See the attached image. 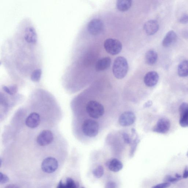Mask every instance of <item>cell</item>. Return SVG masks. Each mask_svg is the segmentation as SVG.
Instances as JSON below:
<instances>
[{"label":"cell","mask_w":188,"mask_h":188,"mask_svg":"<svg viewBox=\"0 0 188 188\" xmlns=\"http://www.w3.org/2000/svg\"><path fill=\"white\" fill-rule=\"evenodd\" d=\"M86 109L89 116L94 119L99 118L104 113L103 106L99 102L93 100L87 103Z\"/></svg>","instance_id":"7a4b0ae2"},{"label":"cell","mask_w":188,"mask_h":188,"mask_svg":"<svg viewBox=\"0 0 188 188\" xmlns=\"http://www.w3.org/2000/svg\"><path fill=\"white\" fill-rule=\"evenodd\" d=\"M123 137L125 143L127 144H130L131 142V139L128 135L126 133H124L123 134Z\"/></svg>","instance_id":"f1b7e54d"},{"label":"cell","mask_w":188,"mask_h":188,"mask_svg":"<svg viewBox=\"0 0 188 188\" xmlns=\"http://www.w3.org/2000/svg\"><path fill=\"white\" fill-rule=\"evenodd\" d=\"M152 104V102L151 101H148L145 104V107H149L151 106Z\"/></svg>","instance_id":"836d02e7"},{"label":"cell","mask_w":188,"mask_h":188,"mask_svg":"<svg viewBox=\"0 0 188 188\" xmlns=\"http://www.w3.org/2000/svg\"><path fill=\"white\" fill-rule=\"evenodd\" d=\"M135 120L136 116L133 112L126 111L121 115L119 119V122L121 126H128L132 125Z\"/></svg>","instance_id":"9c48e42d"},{"label":"cell","mask_w":188,"mask_h":188,"mask_svg":"<svg viewBox=\"0 0 188 188\" xmlns=\"http://www.w3.org/2000/svg\"><path fill=\"white\" fill-rule=\"evenodd\" d=\"M57 188H67L66 184L62 182V181H60L58 185Z\"/></svg>","instance_id":"4dcf8cb0"},{"label":"cell","mask_w":188,"mask_h":188,"mask_svg":"<svg viewBox=\"0 0 188 188\" xmlns=\"http://www.w3.org/2000/svg\"><path fill=\"white\" fill-rule=\"evenodd\" d=\"M159 76L157 72L152 71L148 72L144 77L145 84L148 87H153L157 84Z\"/></svg>","instance_id":"7c38bea8"},{"label":"cell","mask_w":188,"mask_h":188,"mask_svg":"<svg viewBox=\"0 0 188 188\" xmlns=\"http://www.w3.org/2000/svg\"><path fill=\"white\" fill-rule=\"evenodd\" d=\"M187 156H188V151L187 152Z\"/></svg>","instance_id":"d590c367"},{"label":"cell","mask_w":188,"mask_h":188,"mask_svg":"<svg viewBox=\"0 0 188 188\" xmlns=\"http://www.w3.org/2000/svg\"><path fill=\"white\" fill-rule=\"evenodd\" d=\"M9 181V177L7 175L1 172L0 173V183L1 185L5 184Z\"/></svg>","instance_id":"d4e9b609"},{"label":"cell","mask_w":188,"mask_h":188,"mask_svg":"<svg viewBox=\"0 0 188 188\" xmlns=\"http://www.w3.org/2000/svg\"><path fill=\"white\" fill-rule=\"evenodd\" d=\"M53 140V135L52 131L49 130H45L41 131L37 136L36 141L39 146L44 147L51 144Z\"/></svg>","instance_id":"8992f818"},{"label":"cell","mask_w":188,"mask_h":188,"mask_svg":"<svg viewBox=\"0 0 188 188\" xmlns=\"http://www.w3.org/2000/svg\"><path fill=\"white\" fill-rule=\"evenodd\" d=\"M175 177H176V178L180 179H181V177H182V176H181V175H179V174H178V173H176V174H175Z\"/></svg>","instance_id":"e575fe53"},{"label":"cell","mask_w":188,"mask_h":188,"mask_svg":"<svg viewBox=\"0 0 188 188\" xmlns=\"http://www.w3.org/2000/svg\"><path fill=\"white\" fill-rule=\"evenodd\" d=\"M179 22L182 24L187 23L188 22V14H185L181 16L180 18Z\"/></svg>","instance_id":"83f0119b"},{"label":"cell","mask_w":188,"mask_h":188,"mask_svg":"<svg viewBox=\"0 0 188 188\" xmlns=\"http://www.w3.org/2000/svg\"><path fill=\"white\" fill-rule=\"evenodd\" d=\"M179 111L180 118L179 124L183 127H188V103H183L180 106Z\"/></svg>","instance_id":"30bf717a"},{"label":"cell","mask_w":188,"mask_h":188,"mask_svg":"<svg viewBox=\"0 0 188 188\" xmlns=\"http://www.w3.org/2000/svg\"><path fill=\"white\" fill-rule=\"evenodd\" d=\"M58 166V161L56 159L53 157H48L43 161L41 168L45 173H52L57 170Z\"/></svg>","instance_id":"5b68a950"},{"label":"cell","mask_w":188,"mask_h":188,"mask_svg":"<svg viewBox=\"0 0 188 188\" xmlns=\"http://www.w3.org/2000/svg\"><path fill=\"white\" fill-rule=\"evenodd\" d=\"M158 55L153 50H150L146 54L145 60L146 63L150 65H152L157 61Z\"/></svg>","instance_id":"ac0fdd59"},{"label":"cell","mask_w":188,"mask_h":188,"mask_svg":"<svg viewBox=\"0 0 188 188\" xmlns=\"http://www.w3.org/2000/svg\"><path fill=\"white\" fill-rule=\"evenodd\" d=\"M132 4L131 0H119L117 2L116 7L121 12H125L130 9Z\"/></svg>","instance_id":"d6986e66"},{"label":"cell","mask_w":188,"mask_h":188,"mask_svg":"<svg viewBox=\"0 0 188 188\" xmlns=\"http://www.w3.org/2000/svg\"><path fill=\"white\" fill-rule=\"evenodd\" d=\"M177 38V35L174 31L171 30L166 33L162 41V45L164 47H170L175 42Z\"/></svg>","instance_id":"e0dca14e"},{"label":"cell","mask_w":188,"mask_h":188,"mask_svg":"<svg viewBox=\"0 0 188 188\" xmlns=\"http://www.w3.org/2000/svg\"><path fill=\"white\" fill-rule=\"evenodd\" d=\"M106 165L110 171L115 172L120 171L123 167L122 162L116 158H113L108 161L106 162Z\"/></svg>","instance_id":"9a60e30c"},{"label":"cell","mask_w":188,"mask_h":188,"mask_svg":"<svg viewBox=\"0 0 188 188\" xmlns=\"http://www.w3.org/2000/svg\"><path fill=\"white\" fill-rule=\"evenodd\" d=\"M104 29L103 23L99 19H94L89 23L87 30L91 34L96 35L101 33Z\"/></svg>","instance_id":"52a82bcc"},{"label":"cell","mask_w":188,"mask_h":188,"mask_svg":"<svg viewBox=\"0 0 188 188\" xmlns=\"http://www.w3.org/2000/svg\"><path fill=\"white\" fill-rule=\"evenodd\" d=\"M24 38L29 43L35 44L37 42V37L36 31L32 27H29L25 29Z\"/></svg>","instance_id":"4fadbf2b"},{"label":"cell","mask_w":188,"mask_h":188,"mask_svg":"<svg viewBox=\"0 0 188 188\" xmlns=\"http://www.w3.org/2000/svg\"><path fill=\"white\" fill-rule=\"evenodd\" d=\"M5 188H20L17 185L14 184H10L6 186Z\"/></svg>","instance_id":"d6a6232c"},{"label":"cell","mask_w":188,"mask_h":188,"mask_svg":"<svg viewBox=\"0 0 188 188\" xmlns=\"http://www.w3.org/2000/svg\"><path fill=\"white\" fill-rule=\"evenodd\" d=\"M3 89L4 91H5L8 94H9L10 95H12L11 91H10L9 87H7L4 86L3 87Z\"/></svg>","instance_id":"1f68e13d"},{"label":"cell","mask_w":188,"mask_h":188,"mask_svg":"<svg viewBox=\"0 0 188 188\" xmlns=\"http://www.w3.org/2000/svg\"><path fill=\"white\" fill-rule=\"evenodd\" d=\"M180 180L181 179H177L176 177L174 178V177L171 176L170 175H167V176L165 177L164 180L165 182L175 183L177 182Z\"/></svg>","instance_id":"cb8c5ba5"},{"label":"cell","mask_w":188,"mask_h":188,"mask_svg":"<svg viewBox=\"0 0 188 188\" xmlns=\"http://www.w3.org/2000/svg\"><path fill=\"white\" fill-rule=\"evenodd\" d=\"M105 188H118V187L116 182L110 181L106 183Z\"/></svg>","instance_id":"4316f807"},{"label":"cell","mask_w":188,"mask_h":188,"mask_svg":"<svg viewBox=\"0 0 188 188\" xmlns=\"http://www.w3.org/2000/svg\"><path fill=\"white\" fill-rule=\"evenodd\" d=\"M129 66L126 58L121 56L116 57L114 60L112 67L114 76L118 79H122L126 76Z\"/></svg>","instance_id":"6da1fadb"},{"label":"cell","mask_w":188,"mask_h":188,"mask_svg":"<svg viewBox=\"0 0 188 188\" xmlns=\"http://www.w3.org/2000/svg\"><path fill=\"white\" fill-rule=\"evenodd\" d=\"M42 72L40 69H37L33 71L31 75V80L33 82H38L40 80Z\"/></svg>","instance_id":"44dd1931"},{"label":"cell","mask_w":188,"mask_h":188,"mask_svg":"<svg viewBox=\"0 0 188 188\" xmlns=\"http://www.w3.org/2000/svg\"><path fill=\"white\" fill-rule=\"evenodd\" d=\"M40 116L36 112L31 113L26 120V124L31 129L36 128L40 124Z\"/></svg>","instance_id":"8fae6325"},{"label":"cell","mask_w":188,"mask_h":188,"mask_svg":"<svg viewBox=\"0 0 188 188\" xmlns=\"http://www.w3.org/2000/svg\"><path fill=\"white\" fill-rule=\"evenodd\" d=\"M104 173L103 167L101 166H98L93 171V174L96 178L99 179L103 176Z\"/></svg>","instance_id":"7402d4cb"},{"label":"cell","mask_w":188,"mask_h":188,"mask_svg":"<svg viewBox=\"0 0 188 188\" xmlns=\"http://www.w3.org/2000/svg\"><path fill=\"white\" fill-rule=\"evenodd\" d=\"M104 47L108 53L115 55H118L121 51L122 45L118 40L109 38L104 42Z\"/></svg>","instance_id":"277c9868"},{"label":"cell","mask_w":188,"mask_h":188,"mask_svg":"<svg viewBox=\"0 0 188 188\" xmlns=\"http://www.w3.org/2000/svg\"><path fill=\"white\" fill-rule=\"evenodd\" d=\"M159 28V25L156 20H150L146 22L144 26L145 32L148 35H152L155 34Z\"/></svg>","instance_id":"5bb4252c"},{"label":"cell","mask_w":188,"mask_h":188,"mask_svg":"<svg viewBox=\"0 0 188 188\" xmlns=\"http://www.w3.org/2000/svg\"><path fill=\"white\" fill-rule=\"evenodd\" d=\"M82 131L86 136L92 137L96 136L99 131V125L95 120L88 119L82 125Z\"/></svg>","instance_id":"3957f363"},{"label":"cell","mask_w":188,"mask_h":188,"mask_svg":"<svg viewBox=\"0 0 188 188\" xmlns=\"http://www.w3.org/2000/svg\"><path fill=\"white\" fill-rule=\"evenodd\" d=\"M178 74L181 77H184L188 76V60H184L179 64Z\"/></svg>","instance_id":"ffe728a7"},{"label":"cell","mask_w":188,"mask_h":188,"mask_svg":"<svg viewBox=\"0 0 188 188\" xmlns=\"http://www.w3.org/2000/svg\"><path fill=\"white\" fill-rule=\"evenodd\" d=\"M171 186V183L168 182H164L154 186L152 188H168Z\"/></svg>","instance_id":"484cf974"},{"label":"cell","mask_w":188,"mask_h":188,"mask_svg":"<svg viewBox=\"0 0 188 188\" xmlns=\"http://www.w3.org/2000/svg\"><path fill=\"white\" fill-rule=\"evenodd\" d=\"M183 177L184 179H187L188 177V170L187 167H186L184 171Z\"/></svg>","instance_id":"f546056e"},{"label":"cell","mask_w":188,"mask_h":188,"mask_svg":"<svg viewBox=\"0 0 188 188\" xmlns=\"http://www.w3.org/2000/svg\"><path fill=\"white\" fill-rule=\"evenodd\" d=\"M82 188H84L82 187Z\"/></svg>","instance_id":"8d00e7d4"},{"label":"cell","mask_w":188,"mask_h":188,"mask_svg":"<svg viewBox=\"0 0 188 188\" xmlns=\"http://www.w3.org/2000/svg\"><path fill=\"white\" fill-rule=\"evenodd\" d=\"M66 185L67 188H77L75 181L70 177L67 179Z\"/></svg>","instance_id":"603a6c76"},{"label":"cell","mask_w":188,"mask_h":188,"mask_svg":"<svg viewBox=\"0 0 188 188\" xmlns=\"http://www.w3.org/2000/svg\"><path fill=\"white\" fill-rule=\"evenodd\" d=\"M171 124L170 121L166 118H161L158 120L154 127L153 131L154 132L161 134H166L170 130Z\"/></svg>","instance_id":"ba28073f"},{"label":"cell","mask_w":188,"mask_h":188,"mask_svg":"<svg viewBox=\"0 0 188 188\" xmlns=\"http://www.w3.org/2000/svg\"><path fill=\"white\" fill-rule=\"evenodd\" d=\"M111 58L109 57H106L98 60L96 64V70L97 72H101L109 67L111 64Z\"/></svg>","instance_id":"2e32d148"}]
</instances>
